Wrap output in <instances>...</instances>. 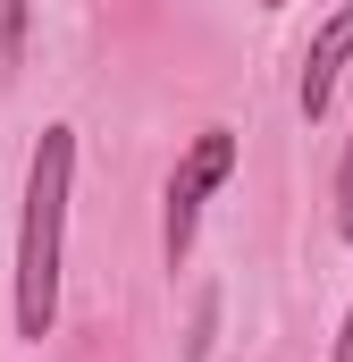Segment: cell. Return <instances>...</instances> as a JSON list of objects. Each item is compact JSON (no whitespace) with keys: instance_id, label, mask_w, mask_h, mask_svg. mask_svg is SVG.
<instances>
[{"instance_id":"obj_1","label":"cell","mask_w":353,"mask_h":362,"mask_svg":"<svg viewBox=\"0 0 353 362\" xmlns=\"http://www.w3.org/2000/svg\"><path fill=\"white\" fill-rule=\"evenodd\" d=\"M68 194H76V127H42L34 160H25V211H17V337L25 346H42L59 320Z\"/></svg>"},{"instance_id":"obj_7","label":"cell","mask_w":353,"mask_h":362,"mask_svg":"<svg viewBox=\"0 0 353 362\" xmlns=\"http://www.w3.org/2000/svg\"><path fill=\"white\" fill-rule=\"evenodd\" d=\"M261 8H277V0H261Z\"/></svg>"},{"instance_id":"obj_6","label":"cell","mask_w":353,"mask_h":362,"mask_svg":"<svg viewBox=\"0 0 353 362\" xmlns=\"http://www.w3.org/2000/svg\"><path fill=\"white\" fill-rule=\"evenodd\" d=\"M328 362H353V312H345V329H337V354Z\"/></svg>"},{"instance_id":"obj_3","label":"cell","mask_w":353,"mask_h":362,"mask_svg":"<svg viewBox=\"0 0 353 362\" xmlns=\"http://www.w3.org/2000/svg\"><path fill=\"white\" fill-rule=\"evenodd\" d=\"M353 68V0L311 34V51H303V76H294V110L303 118H328V101H337V76Z\"/></svg>"},{"instance_id":"obj_2","label":"cell","mask_w":353,"mask_h":362,"mask_svg":"<svg viewBox=\"0 0 353 362\" xmlns=\"http://www.w3.org/2000/svg\"><path fill=\"white\" fill-rule=\"evenodd\" d=\"M236 177V135L227 127H202L185 152H176V177H169V202H160V253L169 270L193 253V228H202V202Z\"/></svg>"},{"instance_id":"obj_5","label":"cell","mask_w":353,"mask_h":362,"mask_svg":"<svg viewBox=\"0 0 353 362\" xmlns=\"http://www.w3.org/2000/svg\"><path fill=\"white\" fill-rule=\"evenodd\" d=\"M337 236L353 245V135H345V160H337Z\"/></svg>"},{"instance_id":"obj_4","label":"cell","mask_w":353,"mask_h":362,"mask_svg":"<svg viewBox=\"0 0 353 362\" xmlns=\"http://www.w3.org/2000/svg\"><path fill=\"white\" fill-rule=\"evenodd\" d=\"M25 17L34 0H0V68H25Z\"/></svg>"}]
</instances>
